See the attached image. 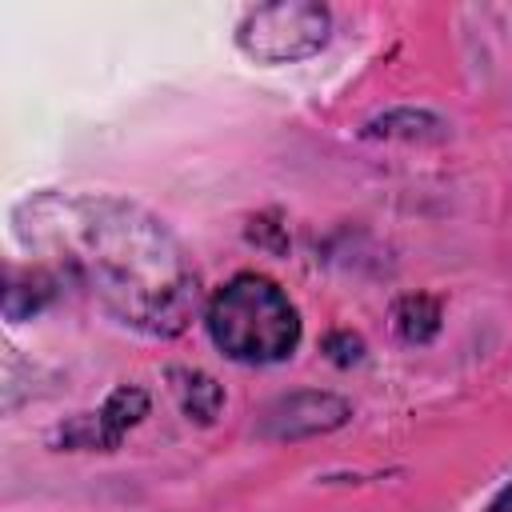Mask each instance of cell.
<instances>
[{"label": "cell", "instance_id": "6da1fadb", "mask_svg": "<svg viewBox=\"0 0 512 512\" xmlns=\"http://www.w3.org/2000/svg\"><path fill=\"white\" fill-rule=\"evenodd\" d=\"M28 212L36 228L20 232L60 248V260L120 320L156 336H176L192 320L200 300L196 272L148 212L108 196H44Z\"/></svg>", "mask_w": 512, "mask_h": 512}, {"label": "cell", "instance_id": "7a4b0ae2", "mask_svg": "<svg viewBox=\"0 0 512 512\" xmlns=\"http://www.w3.org/2000/svg\"><path fill=\"white\" fill-rule=\"evenodd\" d=\"M208 336L232 360L272 364L296 348L300 316L272 280L236 276L208 304Z\"/></svg>", "mask_w": 512, "mask_h": 512}, {"label": "cell", "instance_id": "3957f363", "mask_svg": "<svg viewBox=\"0 0 512 512\" xmlns=\"http://www.w3.org/2000/svg\"><path fill=\"white\" fill-rule=\"evenodd\" d=\"M328 36V12L320 4H264L244 16L240 48L264 64H284L316 52Z\"/></svg>", "mask_w": 512, "mask_h": 512}, {"label": "cell", "instance_id": "277c9868", "mask_svg": "<svg viewBox=\"0 0 512 512\" xmlns=\"http://www.w3.org/2000/svg\"><path fill=\"white\" fill-rule=\"evenodd\" d=\"M396 324H400L404 340L424 344V340L440 328V312H436V304H432L428 296H408V300L400 304V312H396Z\"/></svg>", "mask_w": 512, "mask_h": 512}, {"label": "cell", "instance_id": "5b68a950", "mask_svg": "<svg viewBox=\"0 0 512 512\" xmlns=\"http://www.w3.org/2000/svg\"><path fill=\"white\" fill-rule=\"evenodd\" d=\"M488 512H512V484L492 500V508H488Z\"/></svg>", "mask_w": 512, "mask_h": 512}]
</instances>
